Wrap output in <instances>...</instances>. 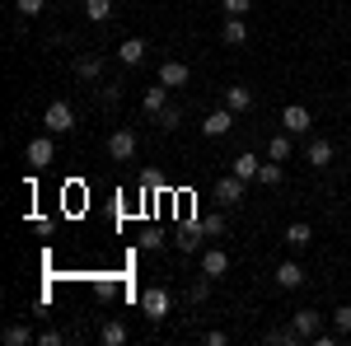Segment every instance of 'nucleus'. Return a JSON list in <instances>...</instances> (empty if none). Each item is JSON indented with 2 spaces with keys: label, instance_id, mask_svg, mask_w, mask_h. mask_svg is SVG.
<instances>
[{
  "label": "nucleus",
  "instance_id": "nucleus-18",
  "mask_svg": "<svg viewBox=\"0 0 351 346\" xmlns=\"http://www.w3.org/2000/svg\"><path fill=\"white\" fill-rule=\"evenodd\" d=\"M267 160H276V164H286V160H291V132L271 136V145H267Z\"/></svg>",
  "mask_w": 351,
  "mask_h": 346
},
{
  "label": "nucleus",
  "instance_id": "nucleus-26",
  "mask_svg": "<svg viewBox=\"0 0 351 346\" xmlns=\"http://www.w3.org/2000/svg\"><path fill=\"white\" fill-rule=\"evenodd\" d=\"M258 183H263V187H276V183H281V164H276V160L263 164V169H258Z\"/></svg>",
  "mask_w": 351,
  "mask_h": 346
},
{
  "label": "nucleus",
  "instance_id": "nucleus-32",
  "mask_svg": "<svg viewBox=\"0 0 351 346\" xmlns=\"http://www.w3.org/2000/svg\"><path fill=\"white\" fill-rule=\"evenodd\" d=\"M141 183L150 187V192H160V187H164V178H160V173H155V169H145V173H141Z\"/></svg>",
  "mask_w": 351,
  "mask_h": 346
},
{
  "label": "nucleus",
  "instance_id": "nucleus-4",
  "mask_svg": "<svg viewBox=\"0 0 351 346\" xmlns=\"http://www.w3.org/2000/svg\"><path fill=\"white\" fill-rule=\"evenodd\" d=\"M202 132L211 136V140H220V136H230L234 132V108H216L206 122H202Z\"/></svg>",
  "mask_w": 351,
  "mask_h": 346
},
{
  "label": "nucleus",
  "instance_id": "nucleus-6",
  "mask_svg": "<svg viewBox=\"0 0 351 346\" xmlns=\"http://www.w3.org/2000/svg\"><path fill=\"white\" fill-rule=\"evenodd\" d=\"M216 201L220 206H234V201H243V178H216Z\"/></svg>",
  "mask_w": 351,
  "mask_h": 346
},
{
  "label": "nucleus",
  "instance_id": "nucleus-28",
  "mask_svg": "<svg viewBox=\"0 0 351 346\" xmlns=\"http://www.w3.org/2000/svg\"><path fill=\"white\" fill-rule=\"evenodd\" d=\"M206 295H211V276L202 271V281H197V286H192V291H188V299H192V304H202Z\"/></svg>",
  "mask_w": 351,
  "mask_h": 346
},
{
  "label": "nucleus",
  "instance_id": "nucleus-11",
  "mask_svg": "<svg viewBox=\"0 0 351 346\" xmlns=\"http://www.w3.org/2000/svg\"><path fill=\"white\" fill-rule=\"evenodd\" d=\"M202 271L216 281V276H225V271H230V258H225L220 248H206V253H202Z\"/></svg>",
  "mask_w": 351,
  "mask_h": 346
},
{
  "label": "nucleus",
  "instance_id": "nucleus-21",
  "mask_svg": "<svg viewBox=\"0 0 351 346\" xmlns=\"http://www.w3.org/2000/svg\"><path fill=\"white\" fill-rule=\"evenodd\" d=\"M99 342L104 346H122L127 342V328H122V323H104V328H99Z\"/></svg>",
  "mask_w": 351,
  "mask_h": 346
},
{
  "label": "nucleus",
  "instance_id": "nucleus-30",
  "mask_svg": "<svg viewBox=\"0 0 351 346\" xmlns=\"http://www.w3.org/2000/svg\"><path fill=\"white\" fill-rule=\"evenodd\" d=\"M14 10H19V14H28V19H33V14H43V0H14Z\"/></svg>",
  "mask_w": 351,
  "mask_h": 346
},
{
  "label": "nucleus",
  "instance_id": "nucleus-7",
  "mask_svg": "<svg viewBox=\"0 0 351 346\" xmlns=\"http://www.w3.org/2000/svg\"><path fill=\"white\" fill-rule=\"evenodd\" d=\"M145 56H150V47H145V38H127V42L117 47V61H122V66H141Z\"/></svg>",
  "mask_w": 351,
  "mask_h": 346
},
{
  "label": "nucleus",
  "instance_id": "nucleus-22",
  "mask_svg": "<svg viewBox=\"0 0 351 346\" xmlns=\"http://www.w3.org/2000/svg\"><path fill=\"white\" fill-rule=\"evenodd\" d=\"M258 169H263V164L253 160V155H239V160H234V178H243V183H253V178H258Z\"/></svg>",
  "mask_w": 351,
  "mask_h": 346
},
{
  "label": "nucleus",
  "instance_id": "nucleus-25",
  "mask_svg": "<svg viewBox=\"0 0 351 346\" xmlns=\"http://www.w3.org/2000/svg\"><path fill=\"white\" fill-rule=\"evenodd\" d=\"M197 225H202V234H225V215H220V211L202 215V220H197Z\"/></svg>",
  "mask_w": 351,
  "mask_h": 346
},
{
  "label": "nucleus",
  "instance_id": "nucleus-12",
  "mask_svg": "<svg viewBox=\"0 0 351 346\" xmlns=\"http://www.w3.org/2000/svg\"><path fill=\"white\" fill-rule=\"evenodd\" d=\"M225 108H234V112H248V108H253V89H243V84H230V89H225Z\"/></svg>",
  "mask_w": 351,
  "mask_h": 346
},
{
  "label": "nucleus",
  "instance_id": "nucleus-19",
  "mask_svg": "<svg viewBox=\"0 0 351 346\" xmlns=\"http://www.w3.org/2000/svg\"><path fill=\"white\" fill-rule=\"evenodd\" d=\"M84 14H89L94 24H108L112 19V0H84Z\"/></svg>",
  "mask_w": 351,
  "mask_h": 346
},
{
  "label": "nucleus",
  "instance_id": "nucleus-1",
  "mask_svg": "<svg viewBox=\"0 0 351 346\" xmlns=\"http://www.w3.org/2000/svg\"><path fill=\"white\" fill-rule=\"evenodd\" d=\"M43 127L47 132H75V112H71V103H47V112H43Z\"/></svg>",
  "mask_w": 351,
  "mask_h": 346
},
{
  "label": "nucleus",
  "instance_id": "nucleus-13",
  "mask_svg": "<svg viewBox=\"0 0 351 346\" xmlns=\"http://www.w3.org/2000/svg\"><path fill=\"white\" fill-rule=\"evenodd\" d=\"M295 332L314 342V337H319V309H300L295 314Z\"/></svg>",
  "mask_w": 351,
  "mask_h": 346
},
{
  "label": "nucleus",
  "instance_id": "nucleus-10",
  "mask_svg": "<svg viewBox=\"0 0 351 346\" xmlns=\"http://www.w3.org/2000/svg\"><path fill=\"white\" fill-rule=\"evenodd\" d=\"M160 80L169 84V89H183V84L192 80V71L183 66V61H164V66H160Z\"/></svg>",
  "mask_w": 351,
  "mask_h": 346
},
{
  "label": "nucleus",
  "instance_id": "nucleus-8",
  "mask_svg": "<svg viewBox=\"0 0 351 346\" xmlns=\"http://www.w3.org/2000/svg\"><path fill=\"white\" fill-rule=\"evenodd\" d=\"M309 122H314V117H309V108H300V103H291L286 112H281V127H286L291 136H295V132H309Z\"/></svg>",
  "mask_w": 351,
  "mask_h": 346
},
{
  "label": "nucleus",
  "instance_id": "nucleus-27",
  "mask_svg": "<svg viewBox=\"0 0 351 346\" xmlns=\"http://www.w3.org/2000/svg\"><path fill=\"white\" fill-rule=\"evenodd\" d=\"M155 122H160L164 132H173V127L183 122V112H178V108H160V112H155Z\"/></svg>",
  "mask_w": 351,
  "mask_h": 346
},
{
  "label": "nucleus",
  "instance_id": "nucleus-15",
  "mask_svg": "<svg viewBox=\"0 0 351 346\" xmlns=\"http://www.w3.org/2000/svg\"><path fill=\"white\" fill-rule=\"evenodd\" d=\"M286 243H291V248H309V243H314V230H309V225H304V220H295V225H291V230H286Z\"/></svg>",
  "mask_w": 351,
  "mask_h": 346
},
{
  "label": "nucleus",
  "instance_id": "nucleus-2",
  "mask_svg": "<svg viewBox=\"0 0 351 346\" xmlns=\"http://www.w3.org/2000/svg\"><path fill=\"white\" fill-rule=\"evenodd\" d=\"M141 314L150 323H160L164 314H169V291H164V286H150V291L141 295Z\"/></svg>",
  "mask_w": 351,
  "mask_h": 346
},
{
  "label": "nucleus",
  "instance_id": "nucleus-31",
  "mask_svg": "<svg viewBox=\"0 0 351 346\" xmlns=\"http://www.w3.org/2000/svg\"><path fill=\"white\" fill-rule=\"evenodd\" d=\"M253 10V0H225V14H248Z\"/></svg>",
  "mask_w": 351,
  "mask_h": 346
},
{
  "label": "nucleus",
  "instance_id": "nucleus-23",
  "mask_svg": "<svg viewBox=\"0 0 351 346\" xmlns=\"http://www.w3.org/2000/svg\"><path fill=\"white\" fill-rule=\"evenodd\" d=\"M33 342V332H28L24 323H14V328H5V346H28Z\"/></svg>",
  "mask_w": 351,
  "mask_h": 346
},
{
  "label": "nucleus",
  "instance_id": "nucleus-16",
  "mask_svg": "<svg viewBox=\"0 0 351 346\" xmlns=\"http://www.w3.org/2000/svg\"><path fill=\"white\" fill-rule=\"evenodd\" d=\"M220 38H225L230 47H239L243 38H248V28H243V19H239V14H230V19H225V28H220Z\"/></svg>",
  "mask_w": 351,
  "mask_h": 346
},
{
  "label": "nucleus",
  "instance_id": "nucleus-34",
  "mask_svg": "<svg viewBox=\"0 0 351 346\" xmlns=\"http://www.w3.org/2000/svg\"><path fill=\"white\" fill-rule=\"evenodd\" d=\"M38 342H43V346H61V332H52V328H47V332H38Z\"/></svg>",
  "mask_w": 351,
  "mask_h": 346
},
{
  "label": "nucleus",
  "instance_id": "nucleus-33",
  "mask_svg": "<svg viewBox=\"0 0 351 346\" xmlns=\"http://www.w3.org/2000/svg\"><path fill=\"white\" fill-rule=\"evenodd\" d=\"M117 89H122V84H104V89H99V99H104V103H117Z\"/></svg>",
  "mask_w": 351,
  "mask_h": 346
},
{
  "label": "nucleus",
  "instance_id": "nucleus-29",
  "mask_svg": "<svg viewBox=\"0 0 351 346\" xmlns=\"http://www.w3.org/2000/svg\"><path fill=\"white\" fill-rule=\"evenodd\" d=\"M332 323H337V332H347V337H351V304H342V309L332 314Z\"/></svg>",
  "mask_w": 351,
  "mask_h": 346
},
{
  "label": "nucleus",
  "instance_id": "nucleus-24",
  "mask_svg": "<svg viewBox=\"0 0 351 346\" xmlns=\"http://www.w3.org/2000/svg\"><path fill=\"white\" fill-rule=\"evenodd\" d=\"M178 248H183V253H197V248H202V225L183 230V234H178Z\"/></svg>",
  "mask_w": 351,
  "mask_h": 346
},
{
  "label": "nucleus",
  "instance_id": "nucleus-17",
  "mask_svg": "<svg viewBox=\"0 0 351 346\" xmlns=\"http://www.w3.org/2000/svg\"><path fill=\"white\" fill-rule=\"evenodd\" d=\"M99 71H104V56H94V52H84L80 61H75V75H80V80H94Z\"/></svg>",
  "mask_w": 351,
  "mask_h": 346
},
{
  "label": "nucleus",
  "instance_id": "nucleus-14",
  "mask_svg": "<svg viewBox=\"0 0 351 346\" xmlns=\"http://www.w3.org/2000/svg\"><path fill=\"white\" fill-rule=\"evenodd\" d=\"M304 160L314 164V169H328V164H332V145H328V140H309Z\"/></svg>",
  "mask_w": 351,
  "mask_h": 346
},
{
  "label": "nucleus",
  "instance_id": "nucleus-5",
  "mask_svg": "<svg viewBox=\"0 0 351 346\" xmlns=\"http://www.w3.org/2000/svg\"><path fill=\"white\" fill-rule=\"evenodd\" d=\"M108 155H112V160H132V155H136V132H132V127H122V132L108 136Z\"/></svg>",
  "mask_w": 351,
  "mask_h": 346
},
{
  "label": "nucleus",
  "instance_id": "nucleus-3",
  "mask_svg": "<svg viewBox=\"0 0 351 346\" xmlns=\"http://www.w3.org/2000/svg\"><path fill=\"white\" fill-rule=\"evenodd\" d=\"M24 160H28V169H47V164L56 160V145L47 140V136H33L28 150H24Z\"/></svg>",
  "mask_w": 351,
  "mask_h": 346
},
{
  "label": "nucleus",
  "instance_id": "nucleus-9",
  "mask_svg": "<svg viewBox=\"0 0 351 346\" xmlns=\"http://www.w3.org/2000/svg\"><path fill=\"white\" fill-rule=\"evenodd\" d=\"M276 286H281V291H300V286H304V267L300 262H281L276 267Z\"/></svg>",
  "mask_w": 351,
  "mask_h": 346
},
{
  "label": "nucleus",
  "instance_id": "nucleus-20",
  "mask_svg": "<svg viewBox=\"0 0 351 346\" xmlns=\"http://www.w3.org/2000/svg\"><path fill=\"white\" fill-rule=\"evenodd\" d=\"M160 108H169V84H155V89H145V112H160Z\"/></svg>",
  "mask_w": 351,
  "mask_h": 346
}]
</instances>
